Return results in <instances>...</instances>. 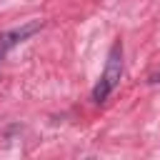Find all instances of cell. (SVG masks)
<instances>
[{
	"label": "cell",
	"mask_w": 160,
	"mask_h": 160,
	"mask_svg": "<svg viewBox=\"0 0 160 160\" xmlns=\"http://www.w3.org/2000/svg\"><path fill=\"white\" fill-rule=\"evenodd\" d=\"M120 78H122V42L120 40H115L112 42V48H110V52H108V60H105V70H102V75H100V80H98V85L92 88V102H105L108 98H110V92L118 88V82H120Z\"/></svg>",
	"instance_id": "6da1fadb"
},
{
	"label": "cell",
	"mask_w": 160,
	"mask_h": 160,
	"mask_svg": "<svg viewBox=\"0 0 160 160\" xmlns=\"http://www.w3.org/2000/svg\"><path fill=\"white\" fill-rule=\"evenodd\" d=\"M158 78H160V75H158Z\"/></svg>",
	"instance_id": "3957f363"
},
{
	"label": "cell",
	"mask_w": 160,
	"mask_h": 160,
	"mask_svg": "<svg viewBox=\"0 0 160 160\" xmlns=\"http://www.w3.org/2000/svg\"><path fill=\"white\" fill-rule=\"evenodd\" d=\"M40 28H42V22H40V20H32V22H25L22 28H15V30L2 32V35H0V58H2L5 52H10L15 45H20L22 40H28L30 35L40 32Z\"/></svg>",
	"instance_id": "7a4b0ae2"
}]
</instances>
